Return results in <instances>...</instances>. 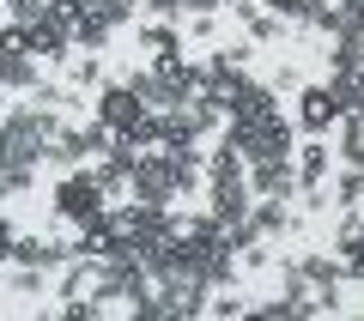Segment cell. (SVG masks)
<instances>
[{
    "label": "cell",
    "mask_w": 364,
    "mask_h": 321,
    "mask_svg": "<svg viewBox=\"0 0 364 321\" xmlns=\"http://www.w3.org/2000/svg\"><path fill=\"white\" fill-rule=\"evenodd\" d=\"M322 61H328V73H352V67L364 61V37H358V31H340V37H328Z\"/></svg>",
    "instance_id": "10"
},
{
    "label": "cell",
    "mask_w": 364,
    "mask_h": 321,
    "mask_svg": "<svg viewBox=\"0 0 364 321\" xmlns=\"http://www.w3.org/2000/svg\"><path fill=\"white\" fill-rule=\"evenodd\" d=\"M140 55H182V25L176 18H134Z\"/></svg>",
    "instance_id": "8"
},
{
    "label": "cell",
    "mask_w": 364,
    "mask_h": 321,
    "mask_svg": "<svg viewBox=\"0 0 364 321\" xmlns=\"http://www.w3.org/2000/svg\"><path fill=\"white\" fill-rule=\"evenodd\" d=\"M43 73H49V67H43L37 55H31V49H0V91H13V97H25V91L37 85Z\"/></svg>",
    "instance_id": "6"
},
{
    "label": "cell",
    "mask_w": 364,
    "mask_h": 321,
    "mask_svg": "<svg viewBox=\"0 0 364 321\" xmlns=\"http://www.w3.org/2000/svg\"><path fill=\"white\" fill-rule=\"evenodd\" d=\"M334 121H340V103H334V91H328V79H304V85L291 91V128L328 140Z\"/></svg>",
    "instance_id": "3"
},
{
    "label": "cell",
    "mask_w": 364,
    "mask_h": 321,
    "mask_svg": "<svg viewBox=\"0 0 364 321\" xmlns=\"http://www.w3.org/2000/svg\"><path fill=\"white\" fill-rule=\"evenodd\" d=\"M182 13H188V0H140V18H176L182 25Z\"/></svg>",
    "instance_id": "17"
},
{
    "label": "cell",
    "mask_w": 364,
    "mask_h": 321,
    "mask_svg": "<svg viewBox=\"0 0 364 321\" xmlns=\"http://www.w3.org/2000/svg\"><path fill=\"white\" fill-rule=\"evenodd\" d=\"M6 273H13L6 285H13L18 297H43V267H6Z\"/></svg>",
    "instance_id": "15"
},
{
    "label": "cell",
    "mask_w": 364,
    "mask_h": 321,
    "mask_svg": "<svg viewBox=\"0 0 364 321\" xmlns=\"http://www.w3.org/2000/svg\"><path fill=\"white\" fill-rule=\"evenodd\" d=\"M79 18H97L104 31H122V25H134V18H140V6H134V0H91Z\"/></svg>",
    "instance_id": "12"
},
{
    "label": "cell",
    "mask_w": 364,
    "mask_h": 321,
    "mask_svg": "<svg viewBox=\"0 0 364 321\" xmlns=\"http://www.w3.org/2000/svg\"><path fill=\"white\" fill-rule=\"evenodd\" d=\"M334 164L364 170V116H340L334 121Z\"/></svg>",
    "instance_id": "9"
},
{
    "label": "cell",
    "mask_w": 364,
    "mask_h": 321,
    "mask_svg": "<svg viewBox=\"0 0 364 321\" xmlns=\"http://www.w3.org/2000/svg\"><path fill=\"white\" fill-rule=\"evenodd\" d=\"M291 267L304 273V285H310V291H328V285H346V273H340V261H334V255H298Z\"/></svg>",
    "instance_id": "11"
},
{
    "label": "cell",
    "mask_w": 364,
    "mask_h": 321,
    "mask_svg": "<svg viewBox=\"0 0 364 321\" xmlns=\"http://www.w3.org/2000/svg\"><path fill=\"white\" fill-rule=\"evenodd\" d=\"M97 61H104V55H79V61L67 67V85H73V91H85V97H91V91L104 85V67H97Z\"/></svg>",
    "instance_id": "13"
},
{
    "label": "cell",
    "mask_w": 364,
    "mask_h": 321,
    "mask_svg": "<svg viewBox=\"0 0 364 321\" xmlns=\"http://www.w3.org/2000/svg\"><path fill=\"white\" fill-rule=\"evenodd\" d=\"M49 6H55V13H61V18H67V25H73V18H79V13H85L91 0H49Z\"/></svg>",
    "instance_id": "20"
},
{
    "label": "cell",
    "mask_w": 364,
    "mask_h": 321,
    "mask_svg": "<svg viewBox=\"0 0 364 321\" xmlns=\"http://www.w3.org/2000/svg\"><path fill=\"white\" fill-rule=\"evenodd\" d=\"M249 194H298V170H291V158H261V164L243 170Z\"/></svg>",
    "instance_id": "7"
},
{
    "label": "cell",
    "mask_w": 364,
    "mask_h": 321,
    "mask_svg": "<svg viewBox=\"0 0 364 321\" xmlns=\"http://www.w3.org/2000/svg\"><path fill=\"white\" fill-rule=\"evenodd\" d=\"M109 206V194H104V182H97V170L91 164H73V170H55V182H49V212L61 224H85V219H97Z\"/></svg>",
    "instance_id": "1"
},
{
    "label": "cell",
    "mask_w": 364,
    "mask_h": 321,
    "mask_svg": "<svg viewBox=\"0 0 364 321\" xmlns=\"http://www.w3.org/2000/svg\"><path fill=\"white\" fill-rule=\"evenodd\" d=\"M6 109H13V91H0V116H6Z\"/></svg>",
    "instance_id": "22"
},
{
    "label": "cell",
    "mask_w": 364,
    "mask_h": 321,
    "mask_svg": "<svg viewBox=\"0 0 364 321\" xmlns=\"http://www.w3.org/2000/svg\"><path fill=\"white\" fill-rule=\"evenodd\" d=\"M243 309H249V297L231 291V285H219V291L207 297V315H243Z\"/></svg>",
    "instance_id": "14"
},
{
    "label": "cell",
    "mask_w": 364,
    "mask_h": 321,
    "mask_svg": "<svg viewBox=\"0 0 364 321\" xmlns=\"http://www.w3.org/2000/svg\"><path fill=\"white\" fill-rule=\"evenodd\" d=\"M91 121H104L109 134H134L146 121V97L128 79H104V85L91 91Z\"/></svg>",
    "instance_id": "2"
},
{
    "label": "cell",
    "mask_w": 364,
    "mask_h": 321,
    "mask_svg": "<svg viewBox=\"0 0 364 321\" xmlns=\"http://www.w3.org/2000/svg\"><path fill=\"white\" fill-rule=\"evenodd\" d=\"M261 6L279 13V18H304V13H310V0H261Z\"/></svg>",
    "instance_id": "19"
},
{
    "label": "cell",
    "mask_w": 364,
    "mask_h": 321,
    "mask_svg": "<svg viewBox=\"0 0 364 321\" xmlns=\"http://www.w3.org/2000/svg\"><path fill=\"white\" fill-rule=\"evenodd\" d=\"M291 170H298V188H322V182L334 176V146L316 140V134H304V140L291 146Z\"/></svg>",
    "instance_id": "5"
},
{
    "label": "cell",
    "mask_w": 364,
    "mask_h": 321,
    "mask_svg": "<svg viewBox=\"0 0 364 321\" xmlns=\"http://www.w3.org/2000/svg\"><path fill=\"white\" fill-rule=\"evenodd\" d=\"M13 243H18V224L6 219V212H0V273L13 267Z\"/></svg>",
    "instance_id": "18"
},
{
    "label": "cell",
    "mask_w": 364,
    "mask_h": 321,
    "mask_svg": "<svg viewBox=\"0 0 364 321\" xmlns=\"http://www.w3.org/2000/svg\"><path fill=\"white\" fill-rule=\"evenodd\" d=\"M352 85H358V103H352V116H364V61L352 67Z\"/></svg>",
    "instance_id": "21"
},
{
    "label": "cell",
    "mask_w": 364,
    "mask_h": 321,
    "mask_svg": "<svg viewBox=\"0 0 364 321\" xmlns=\"http://www.w3.org/2000/svg\"><path fill=\"white\" fill-rule=\"evenodd\" d=\"M0 13H6V18H18V25H37V18L49 13V0H6Z\"/></svg>",
    "instance_id": "16"
},
{
    "label": "cell",
    "mask_w": 364,
    "mask_h": 321,
    "mask_svg": "<svg viewBox=\"0 0 364 321\" xmlns=\"http://www.w3.org/2000/svg\"><path fill=\"white\" fill-rule=\"evenodd\" d=\"M31 55H37L43 67H61L67 55H73V25H67V18L55 13V6L37 18V25H31Z\"/></svg>",
    "instance_id": "4"
}]
</instances>
